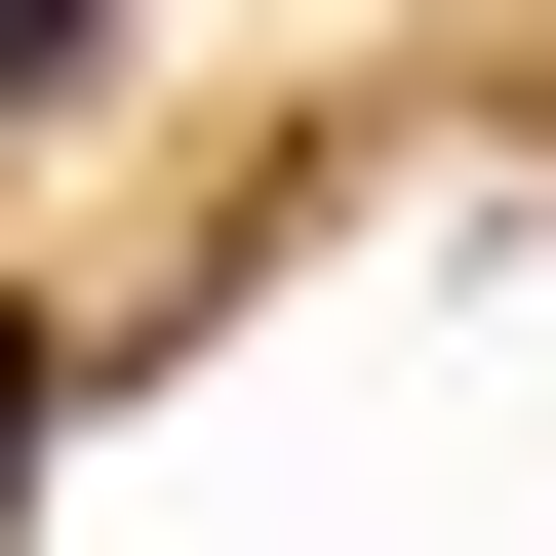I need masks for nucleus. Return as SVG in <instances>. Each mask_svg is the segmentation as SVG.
I'll use <instances>...</instances> for the list:
<instances>
[{
    "label": "nucleus",
    "mask_w": 556,
    "mask_h": 556,
    "mask_svg": "<svg viewBox=\"0 0 556 556\" xmlns=\"http://www.w3.org/2000/svg\"><path fill=\"white\" fill-rule=\"evenodd\" d=\"M40 358H80V318H0V438H40Z\"/></svg>",
    "instance_id": "2"
},
{
    "label": "nucleus",
    "mask_w": 556,
    "mask_h": 556,
    "mask_svg": "<svg viewBox=\"0 0 556 556\" xmlns=\"http://www.w3.org/2000/svg\"><path fill=\"white\" fill-rule=\"evenodd\" d=\"M80 80H119V0H0V119H80Z\"/></svg>",
    "instance_id": "1"
}]
</instances>
